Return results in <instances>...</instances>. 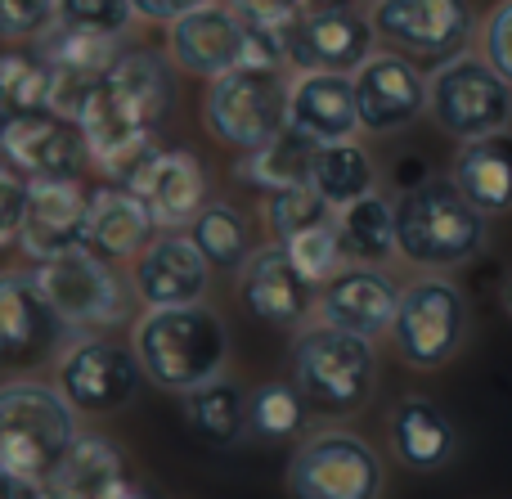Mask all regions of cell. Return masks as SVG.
Here are the masks:
<instances>
[{
  "instance_id": "1",
  "label": "cell",
  "mask_w": 512,
  "mask_h": 499,
  "mask_svg": "<svg viewBox=\"0 0 512 499\" xmlns=\"http://www.w3.org/2000/svg\"><path fill=\"white\" fill-rule=\"evenodd\" d=\"M176 104V72L158 50H117L113 63L90 81L72 122L81 126L86 153L126 185L153 149L158 126Z\"/></svg>"
},
{
  "instance_id": "2",
  "label": "cell",
  "mask_w": 512,
  "mask_h": 499,
  "mask_svg": "<svg viewBox=\"0 0 512 499\" xmlns=\"http://www.w3.org/2000/svg\"><path fill=\"white\" fill-rule=\"evenodd\" d=\"M77 437V410L50 383L0 387V482L14 495H45L59 459Z\"/></svg>"
},
{
  "instance_id": "3",
  "label": "cell",
  "mask_w": 512,
  "mask_h": 499,
  "mask_svg": "<svg viewBox=\"0 0 512 499\" xmlns=\"http://www.w3.org/2000/svg\"><path fill=\"white\" fill-rule=\"evenodd\" d=\"M135 356L144 365V378L162 392H189L203 378L221 374L230 356L225 320L203 302L185 306H149L135 324Z\"/></svg>"
},
{
  "instance_id": "4",
  "label": "cell",
  "mask_w": 512,
  "mask_h": 499,
  "mask_svg": "<svg viewBox=\"0 0 512 499\" xmlns=\"http://www.w3.org/2000/svg\"><path fill=\"white\" fill-rule=\"evenodd\" d=\"M486 212L454 180L427 176L396 203V252L414 266H463L486 248Z\"/></svg>"
},
{
  "instance_id": "5",
  "label": "cell",
  "mask_w": 512,
  "mask_h": 499,
  "mask_svg": "<svg viewBox=\"0 0 512 499\" xmlns=\"http://www.w3.org/2000/svg\"><path fill=\"white\" fill-rule=\"evenodd\" d=\"M292 383L319 414L342 419V414L364 410L378 383V360H373L369 338L346 333L328 320L301 329L292 342Z\"/></svg>"
},
{
  "instance_id": "6",
  "label": "cell",
  "mask_w": 512,
  "mask_h": 499,
  "mask_svg": "<svg viewBox=\"0 0 512 499\" xmlns=\"http://www.w3.org/2000/svg\"><path fill=\"white\" fill-rule=\"evenodd\" d=\"M203 117H207V131L239 153L265 144L274 131L288 126V81H283V68L239 63V68L212 77Z\"/></svg>"
},
{
  "instance_id": "7",
  "label": "cell",
  "mask_w": 512,
  "mask_h": 499,
  "mask_svg": "<svg viewBox=\"0 0 512 499\" xmlns=\"http://www.w3.org/2000/svg\"><path fill=\"white\" fill-rule=\"evenodd\" d=\"M391 338L405 365L414 369H441L468 338V302L463 288L450 279H418L400 288Z\"/></svg>"
},
{
  "instance_id": "8",
  "label": "cell",
  "mask_w": 512,
  "mask_h": 499,
  "mask_svg": "<svg viewBox=\"0 0 512 499\" xmlns=\"http://www.w3.org/2000/svg\"><path fill=\"white\" fill-rule=\"evenodd\" d=\"M427 108L445 135L477 140V135L504 131L512 122V86L486 59L459 54V59L441 63L436 77L427 81Z\"/></svg>"
},
{
  "instance_id": "9",
  "label": "cell",
  "mask_w": 512,
  "mask_h": 499,
  "mask_svg": "<svg viewBox=\"0 0 512 499\" xmlns=\"http://www.w3.org/2000/svg\"><path fill=\"white\" fill-rule=\"evenodd\" d=\"M32 275H36V284H41V293L50 297V306L63 315L68 329H113V324H122L126 315H131L122 279L90 248H72V252H59V257H45Z\"/></svg>"
},
{
  "instance_id": "10",
  "label": "cell",
  "mask_w": 512,
  "mask_h": 499,
  "mask_svg": "<svg viewBox=\"0 0 512 499\" xmlns=\"http://www.w3.org/2000/svg\"><path fill=\"white\" fill-rule=\"evenodd\" d=\"M373 32L414 63H441L468 54L477 36V9L472 0H378Z\"/></svg>"
},
{
  "instance_id": "11",
  "label": "cell",
  "mask_w": 512,
  "mask_h": 499,
  "mask_svg": "<svg viewBox=\"0 0 512 499\" xmlns=\"http://www.w3.org/2000/svg\"><path fill=\"white\" fill-rule=\"evenodd\" d=\"M382 482V459L355 432H319L301 441L288 464V486L301 499H373Z\"/></svg>"
},
{
  "instance_id": "12",
  "label": "cell",
  "mask_w": 512,
  "mask_h": 499,
  "mask_svg": "<svg viewBox=\"0 0 512 499\" xmlns=\"http://www.w3.org/2000/svg\"><path fill=\"white\" fill-rule=\"evenodd\" d=\"M144 365L117 338H81L59 356V392L77 414H113L135 401Z\"/></svg>"
},
{
  "instance_id": "13",
  "label": "cell",
  "mask_w": 512,
  "mask_h": 499,
  "mask_svg": "<svg viewBox=\"0 0 512 499\" xmlns=\"http://www.w3.org/2000/svg\"><path fill=\"white\" fill-rule=\"evenodd\" d=\"M373 18L355 5H310L283 27V59L301 72H355L373 54Z\"/></svg>"
},
{
  "instance_id": "14",
  "label": "cell",
  "mask_w": 512,
  "mask_h": 499,
  "mask_svg": "<svg viewBox=\"0 0 512 499\" xmlns=\"http://www.w3.org/2000/svg\"><path fill=\"white\" fill-rule=\"evenodd\" d=\"M81 126L63 113H27L0 117V162L18 171L23 180H72L86 162Z\"/></svg>"
},
{
  "instance_id": "15",
  "label": "cell",
  "mask_w": 512,
  "mask_h": 499,
  "mask_svg": "<svg viewBox=\"0 0 512 499\" xmlns=\"http://www.w3.org/2000/svg\"><path fill=\"white\" fill-rule=\"evenodd\" d=\"M351 86L360 126L373 135L405 131L427 113V77L409 54H369L351 72Z\"/></svg>"
},
{
  "instance_id": "16",
  "label": "cell",
  "mask_w": 512,
  "mask_h": 499,
  "mask_svg": "<svg viewBox=\"0 0 512 499\" xmlns=\"http://www.w3.org/2000/svg\"><path fill=\"white\" fill-rule=\"evenodd\" d=\"M126 189L140 194V203L149 207L158 230H185L207 203V171L198 162V153L153 144L140 167L131 171Z\"/></svg>"
},
{
  "instance_id": "17",
  "label": "cell",
  "mask_w": 512,
  "mask_h": 499,
  "mask_svg": "<svg viewBox=\"0 0 512 499\" xmlns=\"http://www.w3.org/2000/svg\"><path fill=\"white\" fill-rule=\"evenodd\" d=\"M86 221H90V194L72 180H27V207L18 243L32 261L59 257V252L86 248Z\"/></svg>"
},
{
  "instance_id": "18",
  "label": "cell",
  "mask_w": 512,
  "mask_h": 499,
  "mask_svg": "<svg viewBox=\"0 0 512 499\" xmlns=\"http://www.w3.org/2000/svg\"><path fill=\"white\" fill-rule=\"evenodd\" d=\"M63 315L41 293L32 270H5L0 275V360L5 365H32L63 338Z\"/></svg>"
},
{
  "instance_id": "19",
  "label": "cell",
  "mask_w": 512,
  "mask_h": 499,
  "mask_svg": "<svg viewBox=\"0 0 512 499\" xmlns=\"http://www.w3.org/2000/svg\"><path fill=\"white\" fill-rule=\"evenodd\" d=\"M131 284L144 306H185L207 297L212 266L189 234H162L135 252Z\"/></svg>"
},
{
  "instance_id": "20",
  "label": "cell",
  "mask_w": 512,
  "mask_h": 499,
  "mask_svg": "<svg viewBox=\"0 0 512 499\" xmlns=\"http://www.w3.org/2000/svg\"><path fill=\"white\" fill-rule=\"evenodd\" d=\"M400 288L387 270L369 266H342L328 284H319V320L337 324L360 338H378L396 320Z\"/></svg>"
},
{
  "instance_id": "21",
  "label": "cell",
  "mask_w": 512,
  "mask_h": 499,
  "mask_svg": "<svg viewBox=\"0 0 512 499\" xmlns=\"http://www.w3.org/2000/svg\"><path fill=\"white\" fill-rule=\"evenodd\" d=\"M310 279L292 266L288 248L270 243V248H252V257L239 266V297L248 315L274 324V329H292L310 315Z\"/></svg>"
},
{
  "instance_id": "22",
  "label": "cell",
  "mask_w": 512,
  "mask_h": 499,
  "mask_svg": "<svg viewBox=\"0 0 512 499\" xmlns=\"http://www.w3.org/2000/svg\"><path fill=\"white\" fill-rule=\"evenodd\" d=\"M243 41H248V23L230 5H212V0L171 18V36H167L176 68L198 72V77H221V72L239 68Z\"/></svg>"
},
{
  "instance_id": "23",
  "label": "cell",
  "mask_w": 512,
  "mask_h": 499,
  "mask_svg": "<svg viewBox=\"0 0 512 499\" xmlns=\"http://www.w3.org/2000/svg\"><path fill=\"white\" fill-rule=\"evenodd\" d=\"M288 126H297L315 144L351 140L360 131L351 72H301L288 86Z\"/></svg>"
},
{
  "instance_id": "24",
  "label": "cell",
  "mask_w": 512,
  "mask_h": 499,
  "mask_svg": "<svg viewBox=\"0 0 512 499\" xmlns=\"http://www.w3.org/2000/svg\"><path fill=\"white\" fill-rule=\"evenodd\" d=\"M45 495L59 499H113V495H140L135 486H126V464L122 450L99 432H77L68 446V455L59 459Z\"/></svg>"
},
{
  "instance_id": "25",
  "label": "cell",
  "mask_w": 512,
  "mask_h": 499,
  "mask_svg": "<svg viewBox=\"0 0 512 499\" xmlns=\"http://www.w3.org/2000/svg\"><path fill=\"white\" fill-rule=\"evenodd\" d=\"M454 185L472 198L486 216L512 207V131H490L477 140H459L454 158Z\"/></svg>"
},
{
  "instance_id": "26",
  "label": "cell",
  "mask_w": 512,
  "mask_h": 499,
  "mask_svg": "<svg viewBox=\"0 0 512 499\" xmlns=\"http://www.w3.org/2000/svg\"><path fill=\"white\" fill-rule=\"evenodd\" d=\"M158 230L149 207L140 203L135 189H95L90 194V221H86V248L99 252L104 261H126L149 243Z\"/></svg>"
},
{
  "instance_id": "27",
  "label": "cell",
  "mask_w": 512,
  "mask_h": 499,
  "mask_svg": "<svg viewBox=\"0 0 512 499\" xmlns=\"http://www.w3.org/2000/svg\"><path fill=\"white\" fill-rule=\"evenodd\" d=\"M391 446H396L400 464L418 468V473H436L454 459L459 450V432H454L450 414L436 410V401H400L391 414Z\"/></svg>"
},
{
  "instance_id": "28",
  "label": "cell",
  "mask_w": 512,
  "mask_h": 499,
  "mask_svg": "<svg viewBox=\"0 0 512 499\" xmlns=\"http://www.w3.org/2000/svg\"><path fill=\"white\" fill-rule=\"evenodd\" d=\"M180 414H185L189 432L207 446H234L248 432V392L234 378L212 374L198 387L180 392Z\"/></svg>"
},
{
  "instance_id": "29",
  "label": "cell",
  "mask_w": 512,
  "mask_h": 499,
  "mask_svg": "<svg viewBox=\"0 0 512 499\" xmlns=\"http://www.w3.org/2000/svg\"><path fill=\"white\" fill-rule=\"evenodd\" d=\"M310 158H315V140L301 135L297 126H283V131H274L265 144L243 153L239 180L256 185L261 194L283 189V185H301V180H310Z\"/></svg>"
},
{
  "instance_id": "30",
  "label": "cell",
  "mask_w": 512,
  "mask_h": 499,
  "mask_svg": "<svg viewBox=\"0 0 512 499\" xmlns=\"http://www.w3.org/2000/svg\"><path fill=\"white\" fill-rule=\"evenodd\" d=\"M337 230H342V243L351 257L360 261H387L396 257V203H387L382 194H360L346 207H337Z\"/></svg>"
},
{
  "instance_id": "31",
  "label": "cell",
  "mask_w": 512,
  "mask_h": 499,
  "mask_svg": "<svg viewBox=\"0 0 512 499\" xmlns=\"http://www.w3.org/2000/svg\"><path fill=\"white\" fill-rule=\"evenodd\" d=\"M310 185L328 198V207H346L351 198L369 194L373 189V158L360 149L355 140H328L315 144L310 158Z\"/></svg>"
},
{
  "instance_id": "32",
  "label": "cell",
  "mask_w": 512,
  "mask_h": 499,
  "mask_svg": "<svg viewBox=\"0 0 512 499\" xmlns=\"http://www.w3.org/2000/svg\"><path fill=\"white\" fill-rule=\"evenodd\" d=\"M54 77L41 50H5L0 54V117L50 113Z\"/></svg>"
},
{
  "instance_id": "33",
  "label": "cell",
  "mask_w": 512,
  "mask_h": 499,
  "mask_svg": "<svg viewBox=\"0 0 512 499\" xmlns=\"http://www.w3.org/2000/svg\"><path fill=\"white\" fill-rule=\"evenodd\" d=\"M189 239L207 257V266L239 270L252 257V225L239 207L230 203H203V212L189 221Z\"/></svg>"
},
{
  "instance_id": "34",
  "label": "cell",
  "mask_w": 512,
  "mask_h": 499,
  "mask_svg": "<svg viewBox=\"0 0 512 499\" xmlns=\"http://www.w3.org/2000/svg\"><path fill=\"white\" fill-rule=\"evenodd\" d=\"M306 428V396L297 383H265L248 396V432L261 441H288Z\"/></svg>"
},
{
  "instance_id": "35",
  "label": "cell",
  "mask_w": 512,
  "mask_h": 499,
  "mask_svg": "<svg viewBox=\"0 0 512 499\" xmlns=\"http://www.w3.org/2000/svg\"><path fill=\"white\" fill-rule=\"evenodd\" d=\"M265 221H270L274 239H292V234L310 230V225L319 221H333V207H328V198L319 194L310 180H301V185H283V189H270V198H265Z\"/></svg>"
},
{
  "instance_id": "36",
  "label": "cell",
  "mask_w": 512,
  "mask_h": 499,
  "mask_svg": "<svg viewBox=\"0 0 512 499\" xmlns=\"http://www.w3.org/2000/svg\"><path fill=\"white\" fill-rule=\"evenodd\" d=\"M283 248H288L292 266H297L315 288L328 284V279H333L337 270L346 266V243H342V230H337V221L310 225V230L283 239Z\"/></svg>"
},
{
  "instance_id": "37",
  "label": "cell",
  "mask_w": 512,
  "mask_h": 499,
  "mask_svg": "<svg viewBox=\"0 0 512 499\" xmlns=\"http://www.w3.org/2000/svg\"><path fill=\"white\" fill-rule=\"evenodd\" d=\"M54 23L81 36L122 41L135 23V5L131 0H54Z\"/></svg>"
},
{
  "instance_id": "38",
  "label": "cell",
  "mask_w": 512,
  "mask_h": 499,
  "mask_svg": "<svg viewBox=\"0 0 512 499\" xmlns=\"http://www.w3.org/2000/svg\"><path fill=\"white\" fill-rule=\"evenodd\" d=\"M54 23V0H0V41H36Z\"/></svg>"
},
{
  "instance_id": "39",
  "label": "cell",
  "mask_w": 512,
  "mask_h": 499,
  "mask_svg": "<svg viewBox=\"0 0 512 499\" xmlns=\"http://www.w3.org/2000/svg\"><path fill=\"white\" fill-rule=\"evenodd\" d=\"M481 45H486V63L512 86V0H499L490 9L486 27H481Z\"/></svg>"
},
{
  "instance_id": "40",
  "label": "cell",
  "mask_w": 512,
  "mask_h": 499,
  "mask_svg": "<svg viewBox=\"0 0 512 499\" xmlns=\"http://www.w3.org/2000/svg\"><path fill=\"white\" fill-rule=\"evenodd\" d=\"M23 207H27V180L18 176L9 162H0V248L18 239L23 230Z\"/></svg>"
},
{
  "instance_id": "41",
  "label": "cell",
  "mask_w": 512,
  "mask_h": 499,
  "mask_svg": "<svg viewBox=\"0 0 512 499\" xmlns=\"http://www.w3.org/2000/svg\"><path fill=\"white\" fill-rule=\"evenodd\" d=\"M225 5L252 27H288L306 0H225Z\"/></svg>"
},
{
  "instance_id": "42",
  "label": "cell",
  "mask_w": 512,
  "mask_h": 499,
  "mask_svg": "<svg viewBox=\"0 0 512 499\" xmlns=\"http://www.w3.org/2000/svg\"><path fill=\"white\" fill-rule=\"evenodd\" d=\"M135 18H149V23H171V18L189 14V9L207 5V0H131Z\"/></svg>"
},
{
  "instance_id": "43",
  "label": "cell",
  "mask_w": 512,
  "mask_h": 499,
  "mask_svg": "<svg viewBox=\"0 0 512 499\" xmlns=\"http://www.w3.org/2000/svg\"><path fill=\"white\" fill-rule=\"evenodd\" d=\"M504 306H508V311H512V275L504 279Z\"/></svg>"
},
{
  "instance_id": "44",
  "label": "cell",
  "mask_w": 512,
  "mask_h": 499,
  "mask_svg": "<svg viewBox=\"0 0 512 499\" xmlns=\"http://www.w3.org/2000/svg\"><path fill=\"white\" fill-rule=\"evenodd\" d=\"M310 5H360V0H310Z\"/></svg>"
}]
</instances>
